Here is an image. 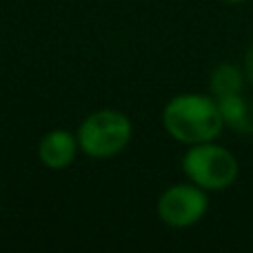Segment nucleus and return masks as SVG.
I'll use <instances>...</instances> for the list:
<instances>
[{"label": "nucleus", "instance_id": "nucleus-1", "mask_svg": "<svg viewBox=\"0 0 253 253\" xmlns=\"http://www.w3.org/2000/svg\"><path fill=\"white\" fill-rule=\"evenodd\" d=\"M162 126L182 144L215 140L224 129L218 100L205 93H178L162 109Z\"/></svg>", "mask_w": 253, "mask_h": 253}, {"label": "nucleus", "instance_id": "nucleus-2", "mask_svg": "<svg viewBox=\"0 0 253 253\" xmlns=\"http://www.w3.org/2000/svg\"><path fill=\"white\" fill-rule=\"evenodd\" d=\"M182 173L189 182L202 187L205 191H224L233 187L240 175V165L233 151L218 144L215 140L209 142L189 144L182 156Z\"/></svg>", "mask_w": 253, "mask_h": 253}, {"label": "nucleus", "instance_id": "nucleus-3", "mask_svg": "<svg viewBox=\"0 0 253 253\" xmlns=\"http://www.w3.org/2000/svg\"><path fill=\"white\" fill-rule=\"evenodd\" d=\"M133 125L129 116L118 109H98L80 123L76 138L84 156L105 160L123 153L131 142Z\"/></svg>", "mask_w": 253, "mask_h": 253}, {"label": "nucleus", "instance_id": "nucleus-4", "mask_svg": "<svg viewBox=\"0 0 253 253\" xmlns=\"http://www.w3.org/2000/svg\"><path fill=\"white\" fill-rule=\"evenodd\" d=\"M209 191L193 182H178L167 187L158 198V218L171 229H189L198 224L209 211Z\"/></svg>", "mask_w": 253, "mask_h": 253}, {"label": "nucleus", "instance_id": "nucleus-5", "mask_svg": "<svg viewBox=\"0 0 253 253\" xmlns=\"http://www.w3.org/2000/svg\"><path fill=\"white\" fill-rule=\"evenodd\" d=\"M78 151V138H76V133H71L67 129H51L38 142L40 162L51 171H62L67 167H71Z\"/></svg>", "mask_w": 253, "mask_h": 253}, {"label": "nucleus", "instance_id": "nucleus-6", "mask_svg": "<svg viewBox=\"0 0 253 253\" xmlns=\"http://www.w3.org/2000/svg\"><path fill=\"white\" fill-rule=\"evenodd\" d=\"M220 107L224 126L233 129L236 133H251L253 131V107L245 98V93H231V96L215 98Z\"/></svg>", "mask_w": 253, "mask_h": 253}, {"label": "nucleus", "instance_id": "nucleus-7", "mask_svg": "<svg viewBox=\"0 0 253 253\" xmlns=\"http://www.w3.org/2000/svg\"><path fill=\"white\" fill-rule=\"evenodd\" d=\"M245 69L233 62H220L209 76V91L213 98L231 96V93H245L247 89Z\"/></svg>", "mask_w": 253, "mask_h": 253}, {"label": "nucleus", "instance_id": "nucleus-8", "mask_svg": "<svg viewBox=\"0 0 253 253\" xmlns=\"http://www.w3.org/2000/svg\"><path fill=\"white\" fill-rule=\"evenodd\" d=\"M242 69H245V76H247V83H249V87H253V42L247 47V51H245Z\"/></svg>", "mask_w": 253, "mask_h": 253}, {"label": "nucleus", "instance_id": "nucleus-9", "mask_svg": "<svg viewBox=\"0 0 253 253\" xmlns=\"http://www.w3.org/2000/svg\"><path fill=\"white\" fill-rule=\"evenodd\" d=\"M224 4H240V2H245V0H222Z\"/></svg>", "mask_w": 253, "mask_h": 253}]
</instances>
